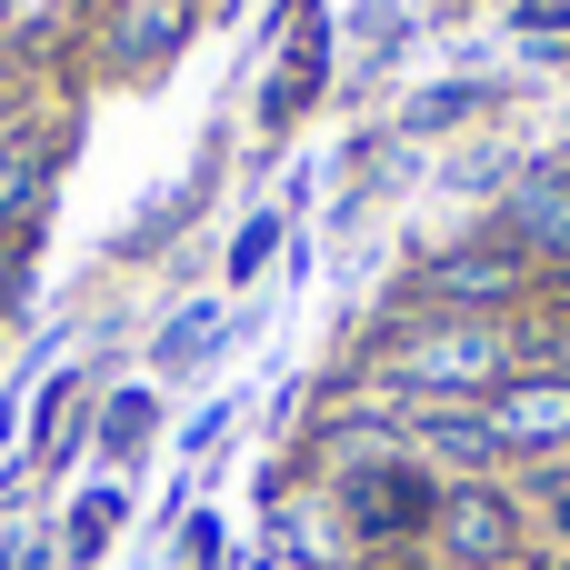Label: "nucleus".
I'll use <instances>...</instances> for the list:
<instances>
[{
    "label": "nucleus",
    "mask_w": 570,
    "mask_h": 570,
    "mask_svg": "<svg viewBox=\"0 0 570 570\" xmlns=\"http://www.w3.org/2000/svg\"><path fill=\"white\" fill-rule=\"evenodd\" d=\"M431 551L451 570H511L521 561V511H511L491 481H461V491H441V511H431Z\"/></svg>",
    "instance_id": "obj_1"
},
{
    "label": "nucleus",
    "mask_w": 570,
    "mask_h": 570,
    "mask_svg": "<svg viewBox=\"0 0 570 570\" xmlns=\"http://www.w3.org/2000/svg\"><path fill=\"white\" fill-rule=\"evenodd\" d=\"M341 511H351V531H361V541H411V531H431L441 481H431V471H411V461H371V471H351V481H341Z\"/></svg>",
    "instance_id": "obj_2"
},
{
    "label": "nucleus",
    "mask_w": 570,
    "mask_h": 570,
    "mask_svg": "<svg viewBox=\"0 0 570 570\" xmlns=\"http://www.w3.org/2000/svg\"><path fill=\"white\" fill-rule=\"evenodd\" d=\"M501 331L491 321H451V331H431V341H411L401 351V391H491L501 381Z\"/></svg>",
    "instance_id": "obj_3"
},
{
    "label": "nucleus",
    "mask_w": 570,
    "mask_h": 570,
    "mask_svg": "<svg viewBox=\"0 0 570 570\" xmlns=\"http://www.w3.org/2000/svg\"><path fill=\"white\" fill-rule=\"evenodd\" d=\"M481 441L491 451H561L570 441V381H511L481 401Z\"/></svg>",
    "instance_id": "obj_4"
},
{
    "label": "nucleus",
    "mask_w": 570,
    "mask_h": 570,
    "mask_svg": "<svg viewBox=\"0 0 570 570\" xmlns=\"http://www.w3.org/2000/svg\"><path fill=\"white\" fill-rule=\"evenodd\" d=\"M511 250H521V261H561L570 250V180L561 170H531V180L511 190Z\"/></svg>",
    "instance_id": "obj_5"
},
{
    "label": "nucleus",
    "mask_w": 570,
    "mask_h": 570,
    "mask_svg": "<svg viewBox=\"0 0 570 570\" xmlns=\"http://www.w3.org/2000/svg\"><path fill=\"white\" fill-rule=\"evenodd\" d=\"M431 291L441 301H511L521 291V250H451V261H431Z\"/></svg>",
    "instance_id": "obj_6"
},
{
    "label": "nucleus",
    "mask_w": 570,
    "mask_h": 570,
    "mask_svg": "<svg viewBox=\"0 0 570 570\" xmlns=\"http://www.w3.org/2000/svg\"><path fill=\"white\" fill-rule=\"evenodd\" d=\"M321 60H331V50H321V40H301V50H291V70L271 80V100H261V110H271V120H301V100L321 90Z\"/></svg>",
    "instance_id": "obj_7"
},
{
    "label": "nucleus",
    "mask_w": 570,
    "mask_h": 570,
    "mask_svg": "<svg viewBox=\"0 0 570 570\" xmlns=\"http://www.w3.org/2000/svg\"><path fill=\"white\" fill-rule=\"evenodd\" d=\"M110 531H120V491H90V501L70 511V561L90 570L100 551H110Z\"/></svg>",
    "instance_id": "obj_8"
},
{
    "label": "nucleus",
    "mask_w": 570,
    "mask_h": 570,
    "mask_svg": "<svg viewBox=\"0 0 570 570\" xmlns=\"http://www.w3.org/2000/svg\"><path fill=\"white\" fill-rule=\"evenodd\" d=\"M100 441H110V451L130 461V451L150 441V391H120V401H110V421H100Z\"/></svg>",
    "instance_id": "obj_9"
},
{
    "label": "nucleus",
    "mask_w": 570,
    "mask_h": 570,
    "mask_svg": "<svg viewBox=\"0 0 570 570\" xmlns=\"http://www.w3.org/2000/svg\"><path fill=\"white\" fill-rule=\"evenodd\" d=\"M210 331H220V311H180V321H170V341H160V371L200 361V351H210Z\"/></svg>",
    "instance_id": "obj_10"
},
{
    "label": "nucleus",
    "mask_w": 570,
    "mask_h": 570,
    "mask_svg": "<svg viewBox=\"0 0 570 570\" xmlns=\"http://www.w3.org/2000/svg\"><path fill=\"white\" fill-rule=\"evenodd\" d=\"M271 240H281V220H250V230L230 240V281H250V271L271 261Z\"/></svg>",
    "instance_id": "obj_11"
},
{
    "label": "nucleus",
    "mask_w": 570,
    "mask_h": 570,
    "mask_svg": "<svg viewBox=\"0 0 570 570\" xmlns=\"http://www.w3.org/2000/svg\"><path fill=\"white\" fill-rule=\"evenodd\" d=\"M561 521H570V501H561Z\"/></svg>",
    "instance_id": "obj_12"
}]
</instances>
